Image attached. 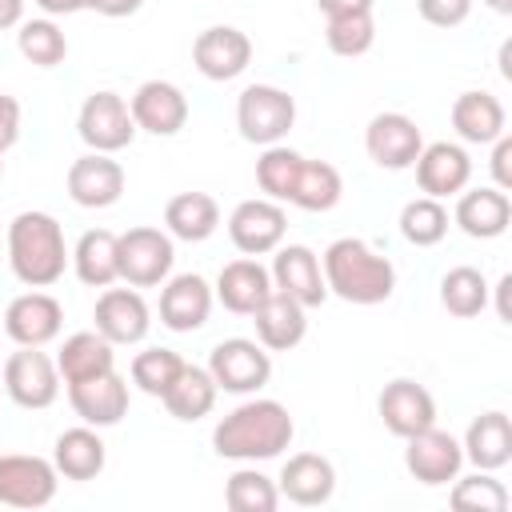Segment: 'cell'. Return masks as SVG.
I'll return each instance as SVG.
<instances>
[{
  "instance_id": "1",
  "label": "cell",
  "mask_w": 512,
  "mask_h": 512,
  "mask_svg": "<svg viewBox=\"0 0 512 512\" xmlns=\"http://www.w3.org/2000/svg\"><path fill=\"white\" fill-rule=\"evenodd\" d=\"M296 436L292 412L280 400L268 396H252L244 404H236L216 428H212V448L224 460H240V464H256V460H276Z\"/></svg>"
},
{
  "instance_id": "2",
  "label": "cell",
  "mask_w": 512,
  "mask_h": 512,
  "mask_svg": "<svg viewBox=\"0 0 512 512\" xmlns=\"http://www.w3.org/2000/svg\"><path fill=\"white\" fill-rule=\"evenodd\" d=\"M4 248H8V268L24 288H52L64 268L72 264V248L64 240V228L52 212H20L4 228Z\"/></svg>"
},
{
  "instance_id": "3",
  "label": "cell",
  "mask_w": 512,
  "mask_h": 512,
  "mask_svg": "<svg viewBox=\"0 0 512 512\" xmlns=\"http://www.w3.org/2000/svg\"><path fill=\"white\" fill-rule=\"evenodd\" d=\"M320 268H324L328 296H340L344 304L372 308V304H384L396 292V264L388 256H380L360 236L332 240L320 256Z\"/></svg>"
},
{
  "instance_id": "4",
  "label": "cell",
  "mask_w": 512,
  "mask_h": 512,
  "mask_svg": "<svg viewBox=\"0 0 512 512\" xmlns=\"http://www.w3.org/2000/svg\"><path fill=\"white\" fill-rule=\"evenodd\" d=\"M116 264H120V280L132 288H156L172 276L176 264V244L164 228L152 224H136L128 232L116 236Z\"/></svg>"
},
{
  "instance_id": "5",
  "label": "cell",
  "mask_w": 512,
  "mask_h": 512,
  "mask_svg": "<svg viewBox=\"0 0 512 512\" xmlns=\"http://www.w3.org/2000/svg\"><path fill=\"white\" fill-rule=\"evenodd\" d=\"M296 124V100L276 84H248L236 96V128L248 144L268 148L284 144V136Z\"/></svg>"
},
{
  "instance_id": "6",
  "label": "cell",
  "mask_w": 512,
  "mask_h": 512,
  "mask_svg": "<svg viewBox=\"0 0 512 512\" xmlns=\"http://www.w3.org/2000/svg\"><path fill=\"white\" fill-rule=\"evenodd\" d=\"M208 372L228 396H256L272 380V352L260 340L228 336L208 352Z\"/></svg>"
},
{
  "instance_id": "7",
  "label": "cell",
  "mask_w": 512,
  "mask_h": 512,
  "mask_svg": "<svg viewBox=\"0 0 512 512\" xmlns=\"http://www.w3.org/2000/svg\"><path fill=\"white\" fill-rule=\"evenodd\" d=\"M76 132H80V140L88 144V152H108V156H116V152H124V148L136 140V120H132L128 100H124L120 92L100 88V92H92V96L80 104V112H76Z\"/></svg>"
},
{
  "instance_id": "8",
  "label": "cell",
  "mask_w": 512,
  "mask_h": 512,
  "mask_svg": "<svg viewBox=\"0 0 512 512\" xmlns=\"http://www.w3.org/2000/svg\"><path fill=\"white\" fill-rule=\"evenodd\" d=\"M0 384H4V392H8L12 404L40 412V408L56 404L64 380H60L56 356H48V352H40V348H16V352L4 360Z\"/></svg>"
},
{
  "instance_id": "9",
  "label": "cell",
  "mask_w": 512,
  "mask_h": 512,
  "mask_svg": "<svg viewBox=\"0 0 512 512\" xmlns=\"http://www.w3.org/2000/svg\"><path fill=\"white\" fill-rule=\"evenodd\" d=\"M60 488V472L52 460L44 456H28V452H4L0 456V504L4 508H44L56 500Z\"/></svg>"
},
{
  "instance_id": "10",
  "label": "cell",
  "mask_w": 512,
  "mask_h": 512,
  "mask_svg": "<svg viewBox=\"0 0 512 512\" xmlns=\"http://www.w3.org/2000/svg\"><path fill=\"white\" fill-rule=\"evenodd\" d=\"M0 328L4 336L16 344V348H44L60 336L64 328V308L52 292L44 288H28L20 296L8 300L4 316H0Z\"/></svg>"
},
{
  "instance_id": "11",
  "label": "cell",
  "mask_w": 512,
  "mask_h": 512,
  "mask_svg": "<svg viewBox=\"0 0 512 512\" xmlns=\"http://www.w3.org/2000/svg\"><path fill=\"white\" fill-rule=\"evenodd\" d=\"M284 232H288V216H284V204L268 200V196H252V200H240L228 216V240L240 256H268L284 244Z\"/></svg>"
},
{
  "instance_id": "12",
  "label": "cell",
  "mask_w": 512,
  "mask_h": 512,
  "mask_svg": "<svg viewBox=\"0 0 512 512\" xmlns=\"http://www.w3.org/2000/svg\"><path fill=\"white\" fill-rule=\"evenodd\" d=\"M420 148H424V132H420V124H416L412 116H404V112H376V116L368 120V128H364V152H368V160H372L376 168H384V172H404V168H412L416 156H420Z\"/></svg>"
},
{
  "instance_id": "13",
  "label": "cell",
  "mask_w": 512,
  "mask_h": 512,
  "mask_svg": "<svg viewBox=\"0 0 512 512\" xmlns=\"http://www.w3.org/2000/svg\"><path fill=\"white\" fill-rule=\"evenodd\" d=\"M404 468L412 480L428 484V488H440V484H452L464 468V448L452 432L428 424L424 432L408 436L404 440Z\"/></svg>"
},
{
  "instance_id": "14",
  "label": "cell",
  "mask_w": 512,
  "mask_h": 512,
  "mask_svg": "<svg viewBox=\"0 0 512 512\" xmlns=\"http://www.w3.org/2000/svg\"><path fill=\"white\" fill-rule=\"evenodd\" d=\"M192 64L204 80H216V84L236 80L252 64V40L232 24H212L192 40Z\"/></svg>"
},
{
  "instance_id": "15",
  "label": "cell",
  "mask_w": 512,
  "mask_h": 512,
  "mask_svg": "<svg viewBox=\"0 0 512 512\" xmlns=\"http://www.w3.org/2000/svg\"><path fill=\"white\" fill-rule=\"evenodd\" d=\"M412 168H416L420 192L432 196V200L460 196L468 188V180H472V156L456 140H432V144H424Z\"/></svg>"
},
{
  "instance_id": "16",
  "label": "cell",
  "mask_w": 512,
  "mask_h": 512,
  "mask_svg": "<svg viewBox=\"0 0 512 512\" xmlns=\"http://www.w3.org/2000/svg\"><path fill=\"white\" fill-rule=\"evenodd\" d=\"M272 288L292 296L304 308H320L328 300V284H324V268L320 256L308 244H280L272 252Z\"/></svg>"
},
{
  "instance_id": "17",
  "label": "cell",
  "mask_w": 512,
  "mask_h": 512,
  "mask_svg": "<svg viewBox=\"0 0 512 512\" xmlns=\"http://www.w3.org/2000/svg\"><path fill=\"white\" fill-rule=\"evenodd\" d=\"M92 320H96V332L112 344H140L152 328V308L148 300L140 296V288H104L96 296V308H92Z\"/></svg>"
},
{
  "instance_id": "18",
  "label": "cell",
  "mask_w": 512,
  "mask_h": 512,
  "mask_svg": "<svg viewBox=\"0 0 512 512\" xmlns=\"http://www.w3.org/2000/svg\"><path fill=\"white\" fill-rule=\"evenodd\" d=\"M64 388H68V404L80 416V424L112 428L128 416L132 392H128V380L116 368L100 372V376H88V380H76V384H64Z\"/></svg>"
},
{
  "instance_id": "19",
  "label": "cell",
  "mask_w": 512,
  "mask_h": 512,
  "mask_svg": "<svg viewBox=\"0 0 512 512\" xmlns=\"http://www.w3.org/2000/svg\"><path fill=\"white\" fill-rule=\"evenodd\" d=\"M216 304L212 284L200 272H180L160 284V324L172 332H196L208 324Z\"/></svg>"
},
{
  "instance_id": "20",
  "label": "cell",
  "mask_w": 512,
  "mask_h": 512,
  "mask_svg": "<svg viewBox=\"0 0 512 512\" xmlns=\"http://www.w3.org/2000/svg\"><path fill=\"white\" fill-rule=\"evenodd\" d=\"M128 112L136 120V132L148 136H176L188 124V96L172 80H144L128 96Z\"/></svg>"
},
{
  "instance_id": "21",
  "label": "cell",
  "mask_w": 512,
  "mask_h": 512,
  "mask_svg": "<svg viewBox=\"0 0 512 512\" xmlns=\"http://www.w3.org/2000/svg\"><path fill=\"white\" fill-rule=\"evenodd\" d=\"M376 412H380L384 428L392 436H400V440H408V436L424 432L428 424H436V400H432V392L424 384L408 380V376H396V380L384 384V392L376 400Z\"/></svg>"
},
{
  "instance_id": "22",
  "label": "cell",
  "mask_w": 512,
  "mask_h": 512,
  "mask_svg": "<svg viewBox=\"0 0 512 512\" xmlns=\"http://www.w3.org/2000/svg\"><path fill=\"white\" fill-rule=\"evenodd\" d=\"M68 196L80 208H112L124 196V168L108 152H84L68 164Z\"/></svg>"
},
{
  "instance_id": "23",
  "label": "cell",
  "mask_w": 512,
  "mask_h": 512,
  "mask_svg": "<svg viewBox=\"0 0 512 512\" xmlns=\"http://www.w3.org/2000/svg\"><path fill=\"white\" fill-rule=\"evenodd\" d=\"M276 488H280L284 500H292L300 508H320L336 492V468L320 452H296V456L284 460V468L276 476Z\"/></svg>"
},
{
  "instance_id": "24",
  "label": "cell",
  "mask_w": 512,
  "mask_h": 512,
  "mask_svg": "<svg viewBox=\"0 0 512 512\" xmlns=\"http://www.w3.org/2000/svg\"><path fill=\"white\" fill-rule=\"evenodd\" d=\"M452 224L472 240H496L512 224V200H508V192H500L492 184L488 188H464L456 196Z\"/></svg>"
},
{
  "instance_id": "25",
  "label": "cell",
  "mask_w": 512,
  "mask_h": 512,
  "mask_svg": "<svg viewBox=\"0 0 512 512\" xmlns=\"http://www.w3.org/2000/svg\"><path fill=\"white\" fill-rule=\"evenodd\" d=\"M216 300L232 312V316H252L264 296L272 292V272L256 260V256H240V260H228L212 284Z\"/></svg>"
},
{
  "instance_id": "26",
  "label": "cell",
  "mask_w": 512,
  "mask_h": 512,
  "mask_svg": "<svg viewBox=\"0 0 512 512\" xmlns=\"http://www.w3.org/2000/svg\"><path fill=\"white\" fill-rule=\"evenodd\" d=\"M252 324H256V340L268 352H292L308 336V308L272 288L264 304L252 312Z\"/></svg>"
},
{
  "instance_id": "27",
  "label": "cell",
  "mask_w": 512,
  "mask_h": 512,
  "mask_svg": "<svg viewBox=\"0 0 512 512\" xmlns=\"http://www.w3.org/2000/svg\"><path fill=\"white\" fill-rule=\"evenodd\" d=\"M456 136L464 144H492L496 136L508 132V116H504V104L484 92V88H468L452 100V112H448Z\"/></svg>"
},
{
  "instance_id": "28",
  "label": "cell",
  "mask_w": 512,
  "mask_h": 512,
  "mask_svg": "<svg viewBox=\"0 0 512 512\" xmlns=\"http://www.w3.org/2000/svg\"><path fill=\"white\" fill-rule=\"evenodd\" d=\"M460 448H464V464L484 468V472H500L512 460V420H508V412H500V408L480 412L468 424Z\"/></svg>"
},
{
  "instance_id": "29",
  "label": "cell",
  "mask_w": 512,
  "mask_h": 512,
  "mask_svg": "<svg viewBox=\"0 0 512 512\" xmlns=\"http://www.w3.org/2000/svg\"><path fill=\"white\" fill-rule=\"evenodd\" d=\"M52 464L64 480H96L108 464V448L100 440V428H92V424L64 428L52 444Z\"/></svg>"
},
{
  "instance_id": "30",
  "label": "cell",
  "mask_w": 512,
  "mask_h": 512,
  "mask_svg": "<svg viewBox=\"0 0 512 512\" xmlns=\"http://www.w3.org/2000/svg\"><path fill=\"white\" fill-rule=\"evenodd\" d=\"M220 228V204L208 192H176L164 204V232L184 244H200Z\"/></svg>"
},
{
  "instance_id": "31",
  "label": "cell",
  "mask_w": 512,
  "mask_h": 512,
  "mask_svg": "<svg viewBox=\"0 0 512 512\" xmlns=\"http://www.w3.org/2000/svg\"><path fill=\"white\" fill-rule=\"evenodd\" d=\"M56 368H60V380L64 384H76V380L112 372L116 368V344L104 340L96 328L92 332H72L60 344V352H56Z\"/></svg>"
},
{
  "instance_id": "32",
  "label": "cell",
  "mask_w": 512,
  "mask_h": 512,
  "mask_svg": "<svg viewBox=\"0 0 512 512\" xmlns=\"http://www.w3.org/2000/svg\"><path fill=\"white\" fill-rule=\"evenodd\" d=\"M72 272L80 284L88 288H108L120 280V264H116V232L108 228H88L76 248H72Z\"/></svg>"
},
{
  "instance_id": "33",
  "label": "cell",
  "mask_w": 512,
  "mask_h": 512,
  "mask_svg": "<svg viewBox=\"0 0 512 512\" xmlns=\"http://www.w3.org/2000/svg\"><path fill=\"white\" fill-rule=\"evenodd\" d=\"M216 396H220V388H216L212 372L200 368V364H184L180 376L172 380V388H168L160 400H164L168 416L192 424V420H200V416H208V412L216 408Z\"/></svg>"
},
{
  "instance_id": "34",
  "label": "cell",
  "mask_w": 512,
  "mask_h": 512,
  "mask_svg": "<svg viewBox=\"0 0 512 512\" xmlns=\"http://www.w3.org/2000/svg\"><path fill=\"white\" fill-rule=\"evenodd\" d=\"M340 196H344V176H340V168L328 164V160H308V156H304L288 204H296V208H304V212H332V208L340 204Z\"/></svg>"
},
{
  "instance_id": "35",
  "label": "cell",
  "mask_w": 512,
  "mask_h": 512,
  "mask_svg": "<svg viewBox=\"0 0 512 512\" xmlns=\"http://www.w3.org/2000/svg\"><path fill=\"white\" fill-rule=\"evenodd\" d=\"M488 296H492V288H488L484 272L472 264H456L440 276V304L448 316H460V320L480 316L488 308Z\"/></svg>"
},
{
  "instance_id": "36",
  "label": "cell",
  "mask_w": 512,
  "mask_h": 512,
  "mask_svg": "<svg viewBox=\"0 0 512 512\" xmlns=\"http://www.w3.org/2000/svg\"><path fill=\"white\" fill-rule=\"evenodd\" d=\"M448 208L444 200H432V196H416L400 208V236L412 244V248H436L444 236H448Z\"/></svg>"
},
{
  "instance_id": "37",
  "label": "cell",
  "mask_w": 512,
  "mask_h": 512,
  "mask_svg": "<svg viewBox=\"0 0 512 512\" xmlns=\"http://www.w3.org/2000/svg\"><path fill=\"white\" fill-rule=\"evenodd\" d=\"M300 164H304V156L296 148L268 144L260 152V160H256V184H260V192L268 200H276V204H288L292 200V188H296V176H300Z\"/></svg>"
},
{
  "instance_id": "38",
  "label": "cell",
  "mask_w": 512,
  "mask_h": 512,
  "mask_svg": "<svg viewBox=\"0 0 512 512\" xmlns=\"http://www.w3.org/2000/svg\"><path fill=\"white\" fill-rule=\"evenodd\" d=\"M16 48L28 64L36 68H56L64 64L68 56V36L60 32V24L52 16H40V20H20V32H16Z\"/></svg>"
},
{
  "instance_id": "39",
  "label": "cell",
  "mask_w": 512,
  "mask_h": 512,
  "mask_svg": "<svg viewBox=\"0 0 512 512\" xmlns=\"http://www.w3.org/2000/svg\"><path fill=\"white\" fill-rule=\"evenodd\" d=\"M224 504H228L232 512H272V508L280 504V488H276L272 476H264L260 468L244 464V468H236V472L228 476V484H224Z\"/></svg>"
},
{
  "instance_id": "40",
  "label": "cell",
  "mask_w": 512,
  "mask_h": 512,
  "mask_svg": "<svg viewBox=\"0 0 512 512\" xmlns=\"http://www.w3.org/2000/svg\"><path fill=\"white\" fill-rule=\"evenodd\" d=\"M324 40L332 56L356 60L376 44V16L372 12H344V16H328L324 24Z\"/></svg>"
},
{
  "instance_id": "41",
  "label": "cell",
  "mask_w": 512,
  "mask_h": 512,
  "mask_svg": "<svg viewBox=\"0 0 512 512\" xmlns=\"http://www.w3.org/2000/svg\"><path fill=\"white\" fill-rule=\"evenodd\" d=\"M184 364H188V360H184L180 352H172V348H144V352L132 356L128 376H132V384H136L144 396H164V392L172 388V380L180 376Z\"/></svg>"
},
{
  "instance_id": "42",
  "label": "cell",
  "mask_w": 512,
  "mask_h": 512,
  "mask_svg": "<svg viewBox=\"0 0 512 512\" xmlns=\"http://www.w3.org/2000/svg\"><path fill=\"white\" fill-rule=\"evenodd\" d=\"M448 500H452V508H460V512H504L512 496H508V488H504L492 472L476 468L472 476H456V480H452Z\"/></svg>"
},
{
  "instance_id": "43",
  "label": "cell",
  "mask_w": 512,
  "mask_h": 512,
  "mask_svg": "<svg viewBox=\"0 0 512 512\" xmlns=\"http://www.w3.org/2000/svg\"><path fill=\"white\" fill-rule=\"evenodd\" d=\"M416 12L432 28H456V24L468 20L472 0H416Z\"/></svg>"
},
{
  "instance_id": "44",
  "label": "cell",
  "mask_w": 512,
  "mask_h": 512,
  "mask_svg": "<svg viewBox=\"0 0 512 512\" xmlns=\"http://www.w3.org/2000/svg\"><path fill=\"white\" fill-rule=\"evenodd\" d=\"M488 168H492V188L512 192V136H508V132L492 140V160H488Z\"/></svg>"
},
{
  "instance_id": "45",
  "label": "cell",
  "mask_w": 512,
  "mask_h": 512,
  "mask_svg": "<svg viewBox=\"0 0 512 512\" xmlns=\"http://www.w3.org/2000/svg\"><path fill=\"white\" fill-rule=\"evenodd\" d=\"M20 124H24V112H20V100L0 92V156L20 140Z\"/></svg>"
},
{
  "instance_id": "46",
  "label": "cell",
  "mask_w": 512,
  "mask_h": 512,
  "mask_svg": "<svg viewBox=\"0 0 512 512\" xmlns=\"http://www.w3.org/2000/svg\"><path fill=\"white\" fill-rule=\"evenodd\" d=\"M140 8H144V0H92L88 4V12H100L108 20H124V16H132Z\"/></svg>"
},
{
  "instance_id": "47",
  "label": "cell",
  "mask_w": 512,
  "mask_h": 512,
  "mask_svg": "<svg viewBox=\"0 0 512 512\" xmlns=\"http://www.w3.org/2000/svg\"><path fill=\"white\" fill-rule=\"evenodd\" d=\"M316 8L328 20V16H344V12H372L376 0H316Z\"/></svg>"
},
{
  "instance_id": "48",
  "label": "cell",
  "mask_w": 512,
  "mask_h": 512,
  "mask_svg": "<svg viewBox=\"0 0 512 512\" xmlns=\"http://www.w3.org/2000/svg\"><path fill=\"white\" fill-rule=\"evenodd\" d=\"M44 16H72V12H84L92 0H32Z\"/></svg>"
},
{
  "instance_id": "49",
  "label": "cell",
  "mask_w": 512,
  "mask_h": 512,
  "mask_svg": "<svg viewBox=\"0 0 512 512\" xmlns=\"http://www.w3.org/2000/svg\"><path fill=\"white\" fill-rule=\"evenodd\" d=\"M20 20H24V0H0V32L20 28Z\"/></svg>"
},
{
  "instance_id": "50",
  "label": "cell",
  "mask_w": 512,
  "mask_h": 512,
  "mask_svg": "<svg viewBox=\"0 0 512 512\" xmlns=\"http://www.w3.org/2000/svg\"><path fill=\"white\" fill-rule=\"evenodd\" d=\"M508 288H512V276L504 272V276L496 280V288H492V292H496V316H500V320H512V312H508Z\"/></svg>"
},
{
  "instance_id": "51",
  "label": "cell",
  "mask_w": 512,
  "mask_h": 512,
  "mask_svg": "<svg viewBox=\"0 0 512 512\" xmlns=\"http://www.w3.org/2000/svg\"><path fill=\"white\" fill-rule=\"evenodd\" d=\"M484 4H488L492 12H500V16H508V12H512V0H484Z\"/></svg>"
},
{
  "instance_id": "52",
  "label": "cell",
  "mask_w": 512,
  "mask_h": 512,
  "mask_svg": "<svg viewBox=\"0 0 512 512\" xmlns=\"http://www.w3.org/2000/svg\"><path fill=\"white\" fill-rule=\"evenodd\" d=\"M0 176H4V156H0Z\"/></svg>"
},
{
  "instance_id": "53",
  "label": "cell",
  "mask_w": 512,
  "mask_h": 512,
  "mask_svg": "<svg viewBox=\"0 0 512 512\" xmlns=\"http://www.w3.org/2000/svg\"><path fill=\"white\" fill-rule=\"evenodd\" d=\"M0 388H4V384H0Z\"/></svg>"
},
{
  "instance_id": "54",
  "label": "cell",
  "mask_w": 512,
  "mask_h": 512,
  "mask_svg": "<svg viewBox=\"0 0 512 512\" xmlns=\"http://www.w3.org/2000/svg\"><path fill=\"white\" fill-rule=\"evenodd\" d=\"M0 332H4V328H0Z\"/></svg>"
}]
</instances>
